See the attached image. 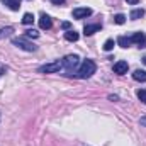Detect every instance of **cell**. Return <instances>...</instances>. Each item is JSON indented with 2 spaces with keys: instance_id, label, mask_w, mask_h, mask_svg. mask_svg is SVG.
I'll use <instances>...</instances> for the list:
<instances>
[{
  "instance_id": "cell-1",
  "label": "cell",
  "mask_w": 146,
  "mask_h": 146,
  "mask_svg": "<svg viewBox=\"0 0 146 146\" xmlns=\"http://www.w3.org/2000/svg\"><path fill=\"white\" fill-rule=\"evenodd\" d=\"M97 70V65L92 61V60H85L82 65H80V68H78V72H76V76L78 78H90L94 73Z\"/></svg>"
},
{
  "instance_id": "cell-2",
  "label": "cell",
  "mask_w": 146,
  "mask_h": 146,
  "mask_svg": "<svg viewBox=\"0 0 146 146\" xmlns=\"http://www.w3.org/2000/svg\"><path fill=\"white\" fill-rule=\"evenodd\" d=\"M12 44H15L17 48H21V49H24V51H36L37 49L33 42L26 41V37H14V39H12Z\"/></svg>"
},
{
  "instance_id": "cell-3",
  "label": "cell",
  "mask_w": 146,
  "mask_h": 146,
  "mask_svg": "<svg viewBox=\"0 0 146 146\" xmlns=\"http://www.w3.org/2000/svg\"><path fill=\"white\" fill-rule=\"evenodd\" d=\"M61 63H63V66L66 68V72H73V70L78 66V63H80V58H78L76 54H68V56H66V58H65Z\"/></svg>"
},
{
  "instance_id": "cell-4",
  "label": "cell",
  "mask_w": 146,
  "mask_h": 146,
  "mask_svg": "<svg viewBox=\"0 0 146 146\" xmlns=\"http://www.w3.org/2000/svg\"><path fill=\"white\" fill-rule=\"evenodd\" d=\"M61 68H63V63L61 61H53V63H48V65L41 66L39 72L41 73H58Z\"/></svg>"
},
{
  "instance_id": "cell-5",
  "label": "cell",
  "mask_w": 146,
  "mask_h": 146,
  "mask_svg": "<svg viewBox=\"0 0 146 146\" xmlns=\"http://www.w3.org/2000/svg\"><path fill=\"white\" fill-rule=\"evenodd\" d=\"M88 15H92V9H88V7H82V9H75L73 10V17L75 19H85Z\"/></svg>"
},
{
  "instance_id": "cell-6",
  "label": "cell",
  "mask_w": 146,
  "mask_h": 146,
  "mask_svg": "<svg viewBox=\"0 0 146 146\" xmlns=\"http://www.w3.org/2000/svg\"><path fill=\"white\" fill-rule=\"evenodd\" d=\"M127 70H129L127 61H117V63H114V73L124 75V73H127Z\"/></svg>"
},
{
  "instance_id": "cell-7",
  "label": "cell",
  "mask_w": 146,
  "mask_h": 146,
  "mask_svg": "<svg viewBox=\"0 0 146 146\" xmlns=\"http://www.w3.org/2000/svg\"><path fill=\"white\" fill-rule=\"evenodd\" d=\"M131 42H136V44H139V48H145L146 46V36L143 33H134V34L131 36Z\"/></svg>"
},
{
  "instance_id": "cell-8",
  "label": "cell",
  "mask_w": 146,
  "mask_h": 146,
  "mask_svg": "<svg viewBox=\"0 0 146 146\" xmlns=\"http://www.w3.org/2000/svg\"><path fill=\"white\" fill-rule=\"evenodd\" d=\"M39 27H41V29H51V27H53V21H51V17L46 15V14H42L41 19H39Z\"/></svg>"
},
{
  "instance_id": "cell-9",
  "label": "cell",
  "mask_w": 146,
  "mask_h": 146,
  "mask_svg": "<svg viewBox=\"0 0 146 146\" xmlns=\"http://www.w3.org/2000/svg\"><path fill=\"white\" fill-rule=\"evenodd\" d=\"M100 27H102L100 24H87V26L83 27V34H85V36H92V34L99 33Z\"/></svg>"
},
{
  "instance_id": "cell-10",
  "label": "cell",
  "mask_w": 146,
  "mask_h": 146,
  "mask_svg": "<svg viewBox=\"0 0 146 146\" xmlns=\"http://www.w3.org/2000/svg\"><path fill=\"white\" fill-rule=\"evenodd\" d=\"M117 44H119L121 48H129L133 42H131V37H127V36H119V37H117Z\"/></svg>"
},
{
  "instance_id": "cell-11",
  "label": "cell",
  "mask_w": 146,
  "mask_h": 146,
  "mask_svg": "<svg viewBox=\"0 0 146 146\" xmlns=\"http://www.w3.org/2000/svg\"><path fill=\"white\" fill-rule=\"evenodd\" d=\"M5 5H9V9L12 10H19L21 9V0H2Z\"/></svg>"
},
{
  "instance_id": "cell-12",
  "label": "cell",
  "mask_w": 146,
  "mask_h": 146,
  "mask_svg": "<svg viewBox=\"0 0 146 146\" xmlns=\"http://www.w3.org/2000/svg\"><path fill=\"white\" fill-rule=\"evenodd\" d=\"M133 78L136 82H146V72L145 70H136V72L133 73Z\"/></svg>"
},
{
  "instance_id": "cell-13",
  "label": "cell",
  "mask_w": 146,
  "mask_h": 146,
  "mask_svg": "<svg viewBox=\"0 0 146 146\" xmlns=\"http://www.w3.org/2000/svg\"><path fill=\"white\" fill-rule=\"evenodd\" d=\"M143 15H145V10H143V9H134V10L131 12V15H129V17H131L133 21H138V19H141Z\"/></svg>"
},
{
  "instance_id": "cell-14",
  "label": "cell",
  "mask_w": 146,
  "mask_h": 146,
  "mask_svg": "<svg viewBox=\"0 0 146 146\" xmlns=\"http://www.w3.org/2000/svg\"><path fill=\"white\" fill-rule=\"evenodd\" d=\"M78 37H80L78 33H75V31H72V29L65 33V39H66V41H73V42H75V41H78Z\"/></svg>"
},
{
  "instance_id": "cell-15",
  "label": "cell",
  "mask_w": 146,
  "mask_h": 146,
  "mask_svg": "<svg viewBox=\"0 0 146 146\" xmlns=\"http://www.w3.org/2000/svg\"><path fill=\"white\" fill-rule=\"evenodd\" d=\"M33 22H34V15H33L31 12H26V14H24V17H22V24L29 26V24H33Z\"/></svg>"
},
{
  "instance_id": "cell-16",
  "label": "cell",
  "mask_w": 146,
  "mask_h": 146,
  "mask_svg": "<svg viewBox=\"0 0 146 146\" xmlns=\"http://www.w3.org/2000/svg\"><path fill=\"white\" fill-rule=\"evenodd\" d=\"M114 22H115V24H119V26H121V24H124V22H126V15H124V14H117V15L114 17Z\"/></svg>"
},
{
  "instance_id": "cell-17",
  "label": "cell",
  "mask_w": 146,
  "mask_h": 146,
  "mask_svg": "<svg viewBox=\"0 0 146 146\" xmlns=\"http://www.w3.org/2000/svg\"><path fill=\"white\" fill-rule=\"evenodd\" d=\"M26 37H33V39H36V37H39V33H37L36 29H27V31H26Z\"/></svg>"
},
{
  "instance_id": "cell-18",
  "label": "cell",
  "mask_w": 146,
  "mask_h": 146,
  "mask_svg": "<svg viewBox=\"0 0 146 146\" xmlns=\"http://www.w3.org/2000/svg\"><path fill=\"white\" fill-rule=\"evenodd\" d=\"M104 49H106V51H112V49H114V39H107V41L104 42Z\"/></svg>"
},
{
  "instance_id": "cell-19",
  "label": "cell",
  "mask_w": 146,
  "mask_h": 146,
  "mask_svg": "<svg viewBox=\"0 0 146 146\" xmlns=\"http://www.w3.org/2000/svg\"><path fill=\"white\" fill-rule=\"evenodd\" d=\"M136 95H138V99H139L143 104H146V90H141V88H139V90L136 92Z\"/></svg>"
},
{
  "instance_id": "cell-20",
  "label": "cell",
  "mask_w": 146,
  "mask_h": 146,
  "mask_svg": "<svg viewBox=\"0 0 146 146\" xmlns=\"http://www.w3.org/2000/svg\"><path fill=\"white\" fill-rule=\"evenodd\" d=\"M12 33V27H7V29H2V33H0V36H9Z\"/></svg>"
},
{
  "instance_id": "cell-21",
  "label": "cell",
  "mask_w": 146,
  "mask_h": 146,
  "mask_svg": "<svg viewBox=\"0 0 146 146\" xmlns=\"http://www.w3.org/2000/svg\"><path fill=\"white\" fill-rule=\"evenodd\" d=\"M61 27H63L65 31H70V27H72V24H70V22H61Z\"/></svg>"
},
{
  "instance_id": "cell-22",
  "label": "cell",
  "mask_w": 146,
  "mask_h": 146,
  "mask_svg": "<svg viewBox=\"0 0 146 146\" xmlns=\"http://www.w3.org/2000/svg\"><path fill=\"white\" fill-rule=\"evenodd\" d=\"M54 5H61V3H65V0H51Z\"/></svg>"
},
{
  "instance_id": "cell-23",
  "label": "cell",
  "mask_w": 146,
  "mask_h": 146,
  "mask_svg": "<svg viewBox=\"0 0 146 146\" xmlns=\"http://www.w3.org/2000/svg\"><path fill=\"white\" fill-rule=\"evenodd\" d=\"M126 2H127V3H131V5H136L139 0H126Z\"/></svg>"
},
{
  "instance_id": "cell-24",
  "label": "cell",
  "mask_w": 146,
  "mask_h": 146,
  "mask_svg": "<svg viewBox=\"0 0 146 146\" xmlns=\"http://www.w3.org/2000/svg\"><path fill=\"white\" fill-rule=\"evenodd\" d=\"M141 124H145V126H146V117H145V119H141Z\"/></svg>"
},
{
  "instance_id": "cell-25",
  "label": "cell",
  "mask_w": 146,
  "mask_h": 146,
  "mask_svg": "<svg viewBox=\"0 0 146 146\" xmlns=\"http://www.w3.org/2000/svg\"><path fill=\"white\" fill-rule=\"evenodd\" d=\"M143 63H145V65H146V56H145V58H143Z\"/></svg>"
}]
</instances>
